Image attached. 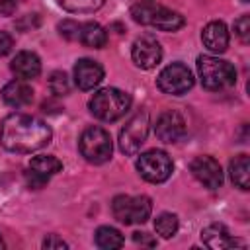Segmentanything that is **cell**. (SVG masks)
<instances>
[{"instance_id": "6da1fadb", "label": "cell", "mask_w": 250, "mask_h": 250, "mask_svg": "<svg viewBox=\"0 0 250 250\" xmlns=\"http://www.w3.org/2000/svg\"><path fill=\"white\" fill-rule=\"evenodd\" d=\"M51 127L27 113H10L0 125V143L6 150L27 154L43 148L51 141Z\"/></svg>"}, {"instance_id": "7a4b0ae2", "label": "cell", "mask_w": 250, "mask_h": 250, "mask_svg": "<svg viewBox=\"0 0 250 250\" xmlns=\"http://www.w3.org/2000/svg\"><path fill=\"white\" fill-rule=\"evenodd\" d=\"M131 16L137 23L152 25L160 31H176L184 25V16L164 8L152 0H141L131 8Z\"/></svg>"}, {"instance_id": "3957f363", "label": "cell", "mask_w": 250, "mask_h": 250, "mask_svg": "<svg viewBox=\"0 0 250 250\" xmlns=\"http://www.w3.org/2000/svg\"><path fill=\"white\" fill-rule=\"evenodd\" d=\"M90 111L100 121H117L131 107V96L119 88H102L90 100Z\"/></svg>"}, {"instance_id": "277c9868", "label": "cell", "mask_w": 250, "mask_h": 250, "mask_svg": "<svg viewBox=\"0 0 250 250\" xmlns=\"http://www.w3.org/2000/svg\"><path fill=\"white\" fill-rule=\"evenodd\" d=\"M197 70L203 88L207 90H225L236 82V70L229 61H223L219 57L201 55L197 59Z\"/></svg>"}, {"instance_id": "5b68a950", "label": "cell", "mask_w": 250, "mask_h": 250, "mask_svg": "<svg viewBox=\"0 0 250 250\" xmlns=\"http://www.w3.org/2000/svg\"><path fill=\"white\" fill-rule=\"evenodd\" d=\"M152 203L146 195H117L111 201L113 217L123 225H141L150 217Z\"/></svg>"}, {"instance_id": "8992f818", "label": "cell", "mask_w": 250, "mask_h": 250, "mask_svg": "<svg viewBox=\"0 0 250 250\" xmlns=\"http://www.w3.org/2000/svg\"><path fill=\"white\" fill-rule=\"evenodd\" d=\"M78 146H80V154L90 164H104L111 158V152H113L111 137L102 127H88L80 135Z\"/></svg>"}, {"instance_id": "52a82bcc", "label": "cell", "mask_w": 250, "mask_h": 250, "mask_svg": "<svg viewBox=\"0 0 250 250\" xmlns=\"http://www.w3.org/2000/svg\"><path fill=\"white\" fill-rule=\"evenodd\" d=\"M172 158L164 152V150H158V148H152V150H146L143 152L139 158H137V170L139 174L150 182V184H162L170 178L172 174Z\"/></svg>"}, {"instance_id": "ba28073f", "label": "cell", "mask_w": 250, "mask_h": 250, "mask_svg": "<svg viewBox=\"0 0 250 250\" xmlns=\"http://www.w3.org/2000/svg\"><path fill=\"white\" fill-rule=\"evenodd\" d=\"M156 86L164 94L182 96V94H186L193 86L191 70L186 64H182V62H172L166 68H162V72L156 78Z\"/></svg>"}, {"instance_id": "9c48e42d", "label": "cell", "mask_w": 250, "mask_h": 250, "mask_svg": "<svg viewBox=\"0 0 250 250\" xmlns=\"http://www.w3.org/2000/svg\"><path fill=\"white\" fill-rule=\"evenodd\" d=\"M148 115L146 111H139L135 113L127 123L125 127L121 129L119 133V148L121 152L125 154H135L141 145L146 141V135H148Z\"/></svg>"}, {"instance_id": "30bf717a", "label": "cell", "mask_w": 250, "mask_h": 250, "mask_svg": "<svg viewBox=\"0 0 250 250\" xmlns=\"http://www.w3.org/2000/svg\"><path fill=\"white\" fill-rule=\"evenodd\" d=\"M62 168V162L51 154H41V156H35L31 158L27 170H25V182L29 188L33 189H39L43 188L57 172H61Z\"/></svg>"}, {"instance_id": "8fae6325", "label": "cell", "mask_w": 250, "mask_h": 250, "mask_svg": "<svg viewBox=\"0 0 250 250\" xmlns=\"http://www.w3.org/2000/svg\"><path fill=\"white\" fill-rule=\"evenodd\" d=\"M189 170L193 174V178L203 184L207 189H217L223 184V170L221 164L213 158V156H195L189 164Z\"/></svg>"}, {"instance_id": "7c38bea8", "label": "cell", "mask_w": 250, "mask_h": 250, "mask_svg": "<svg viewBox=\"0 0 250 250\" xmlns=\"http://www.w3.org/2000/svg\"><path fill=\"white\" fill-rule=\"evenodd\" d=\"M131 57H133V62L139 68L148 70V68H154L160 62V59H162V47H160V43L152 35H143V37H139L133 43Z\"/></svg>"}, {"instance_id": "4fadbf2b", "label": "cell", "mask_w": 250, "mask_h": 250, "mask_svg": "<svg viewBox=\"0 0 250 250\" xmlns=\"http://www.w3.org/2000/svg\"><path fill=\"white\" fill-rule=\"evenodd\" d=\"M154 133L162 143H178L186 135V121L178 111H164L156 119Z\"/></svg>"}, {"instance_id": "5bb4252c", "label": "cell", "mask_w": 250, "mask_h": 250, "mask_svg": "<svg viewBox=\"0 0 250 250\" xmlns=\"http://www.w3.org/2000/svg\"><path fill=\"white\" fill-rule=\"evenodd\" d=\"M104 80V68L92 59H80L74 64V82L80 90H92Z\"/></svg>"}, {"instance_id": "9a60e30c", "label": "cell", "mask_w": 250, "mask_h": 250, "mask_svg": "<svg viewBox=\"0 0 250 250\" xmlns=\"http://www.w3.org/2000/svg\"><path fill=\"white\" fill-rule=\"evenodd\" d=\"M2 100L6 105L10 107H25L31 104L33 100V88L21 80V78H16L12 82H8L4 88H2Z\"/></svg>"}, {"instance_id": "2e32d148", "label": "cell", "mask_w": 250, "mask_h": 250, "mask_svg": "<svg viewBox=\"0 0 250 250\" xmlns=\"http://www.w3.org/2000/svg\"><path fill=\"white\" fill-rule=\"evenodd\" d=\"M201 240L207 248H213V250H223V248H232V246H242L240 240L232 238L230 232L227 230V227L223 225H209L201 230Z\"/></svg>"}, {"instance_id": "e0dca14e", "label": "cell", "mask_w": 250, "mask_h": 250, "mask_svg": "<svg viewBox=\"0 0 250 250\" xmlns=\"http://www.w3.org/2000/svg\"><path fill=\"white\" fill-rule=\"evenodd\" d=\"M203 45L211 53H225L229 47V31L223 21H209L201 31Z\"/></svg>"}, {"instance_id": "ac0fdd59", "label": "cell", "mask_w": 250, "mask_h": 250, "mask_svg": "<svg viewBox=\"0 0 250 250\" xmlns=\"http://www.w3.org/2000/svg\"><path fill=\"white\" fill-rule=\"evenodd\" d=\"M12 72L21 78V80H29V78H35L39 72H41V61L35 53L31 51H20L14 59H12V64H10Z\"/></svg>"}, {"instance_id": "d6986e66", "label": "cell", "mask_w": 250, "mask_h": 250, "mask_svg": "<svg viewBox=\"0 0 250 250\" xmlns=\"http://www.w3.org/2000/svg\"><path fill=\"white\" fill-rule=\"evenodd\" d=\"M80 41L86 47L102 49L107 43V33H105V29L100 23L88 21V23H82V27H80Z\"/></svg>"}, {"instance_id": "ffe728a7", "label": "cell", "mask_w": 250, "mask_h": 250, "mask_svg": "<svg viewBox=\"0 0 250 250\" xmlns=\"http://www.w3.org/2000/svg\"><path fill=\"white\" fill-rule=\"evenodd\" d=\"M230 180L236 188L248 189L250 188V164H248V154H238L230 162Z\"/></svg>"}, {"instance_id": "44dd1931", "label": "cell", "mask_w": 250, "mask_h": 250, "mask_svg": "<svg viewBox=\"0 0 250 250\" xmlns=\"http://www.w3.org/2000/svg\"><path fill=\"white\" fill-rule=\"evenodd\" d=\"M96 244L104 250H113L123 246V234L113 227H100L96 230Z\"/></svg>"}, {"instance_id": "7402d4cb", "label": "cell", "mask_w": 250, "mask_h": 250, "mask_svg": "<svg viewBox=\"0 0 250 250\" xmlns=\"http://www.w3.org/2000/svg\"><path fill=\"white\" fill-rule=\"evenodd\" d=\"M105 0H61V6L72 14H90L104 6Z\"/></svg>"}, {"instance_id": "603a6c76", "label": "cell", "mask_w": 250, "mask_h": 250, "mask_svg": "<svg viewBox=\"0 0 250 250\" xmlns=\"http://www.w3.org/2000/svg\"><path fill=\"white\" fill-rule=\"evenodd\" d=\"M154 229L162 238H172L178 230V217L174 213H162L156 217Z\"/></svg>"}, {"instance_id": "cb8c5ba5", "label": "cell", "mask_w": 250, "mask_h": 250, "mask_svg": "<svg viewBox=\"0 0 250 250\" xmlns=\"http://www.w3.org/2000/svg\"><path fill=\"white\" fill-rule=\"evenodd\" d=\"M49 88H51V92L55 94V96H66V94H70V88H72V84H70V78L64 74V72H61V70H57V72H53L51 74V78H49Z\"/></svg>"}, {"instance_id": "d4e9b609", "label": "cell", "mask_w": 250, "mask_h": 250, "mask_svg": "<svg viewBox=\"0 0 250 250\" xmlns=\"http://www.w3.org/2000/svg\"><path fill=\"white\" fill-rule=\"evenodd\" d=\"M80 27H82V23H78V21H74V20H64V21L59 23L61 35H62L64 39H68V41L80 39Z\"/></svg>"}, {"instance_id": "484cf974", "label": "cell", "mask_w": 250, "mask_h": 250, "mask_svg": "<svg viewBox=\"0 0 250 250\" xmlns=\"http://www.w3.org/2000/svg\"><path fill=\"white\" fill-rule=\"evenodd\" d=\"M234 33L238 35V39L242 43H248L250 41V18L244 14L240 16L236 21H234Z\"/></svg>"}, {"instance_id": "4316f807", "label": "cell", "mask_w": 250, "mask_h": 250, "mask_svg": "<svg viewBox=\"0 0 250 250\" xmlns=\"http://www.w3.org/2000/svg\"><path fill=\"white\" fill-rule=\"evenodd\" d=\"M12 47H14V39H12V35L6 33V31H0V59L6 57V55L12 51Z\"/></svg>"}, {"instance_id": "83f0119b", "label": "cell", "mask_w": 250, "mask_h": 250, "mask_svg": "<svg viewBox=\"0 0 250 250\" xmlns=\"http://www.w3.org/2000/svg\"><path fill=\"white\" fill-rule=\"evenodd\" d=\"M68 244L62 240V238H59L57 234H51V236H47L45 240H43V248H66Z\"/></svg>"}, {"instance_id": "f1b7e54d", "label": "cell", "mask_w": 250, "mask_h": 250, "mask_svg": "<svg viewBox=\"0 0 250 250\" xmlns=\"http://www.w3.org/2000/svg\"><path fill=\"white\" fill-rule=\"evenodd\" d=\"M18 6H20V0H0V14L10 16L16 12Z\"/></svg>"}, {"instance_id": "f546056e", "label": "cell", "mask_w": 250, "mask_h": 250, "mask_svg": "<svg viewBox=\"0 0 250 250\" xmlns=\"http://www.w3.org/2000/svg\"><path fill=\"white\" fill-rule=\"evenodd\" d=\"M133 240L137 244H145V246H156V240L150 238L146 232H133Z\"/></svg>"}, {"instance_id": "4dcf8cb0", "label": "cell", "mask_w": 250, "mask_h": 250, "mask_svg": "<svg viewBox=\"0 0 250 250\" xmlns=\"http://www.w3.org/2000/svg\"><path fill=\"white\" fill-rule=\"evenodd\" d=\"M0 248H4V240H2V236H0Z\"/></svg>"}, {"instance_id": "1f68e13d", "label": "cell", "mask_w": 250, "mask_h": 250, "mask_svg": "<svg viewBox=\"0 0 250 250\" xmlns=\"http://www.w3.org/2000/svg\"><path fill=\"white\" fill-rule=\"evenodd\" d=\"M242 2H248V0H242Z\"/></svg>"}]
</instances>
